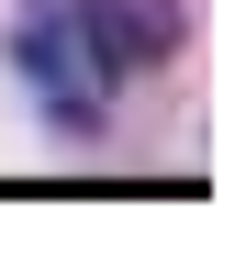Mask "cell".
<instances>
[{
  "instance_id": "1",
  "label": "cell",
  "mask_w": 246,
  "mask_h": 257,
  "mask_svg": "<svg viewBox=\"0 0 246 257\" xmlns=\"http://www.w3.org/2000/svg\"><path fill=\"white\" fill-rule=\"evenodd\" d=\"M168 45H179L168 0H34L23 12V78H34V101L56 123H78V135L112 112L123 78L157 67Z\"/></svg>"
}]
</instances>
